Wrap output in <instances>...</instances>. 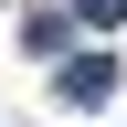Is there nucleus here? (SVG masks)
<instances>
[{
	"label": "nucleus",
	"mask_w": 127,
	"mask_h": 127,
	"mask_svg": "<svg viewBox=\"0 0 127 127\" xmlns=\"http://www.w3.org/2000/svg\"><path fill=\"white\" fill-rule=\"evenodd\" d=\"M74 21H85V32H117V21H127V0H74Z\"/></svg>",
	"instance_id": "obj_2"
},
{
	"label": "nucleus",
	"mask_w": 127,
	"mask_h": 127,
	"mask_svg": "<svg viewBox=\"0 0 127 127\" xmlns=\"http://www.w3.org/2000/svg\"><path fill=\"white\" fill-rule=\"evenodd\" d=\"M106 95H117V64H106V53H74V64H64V106H85V117H95Z\"/></svg>",
	"instance_id": "obj_1"
}]
</instances>
